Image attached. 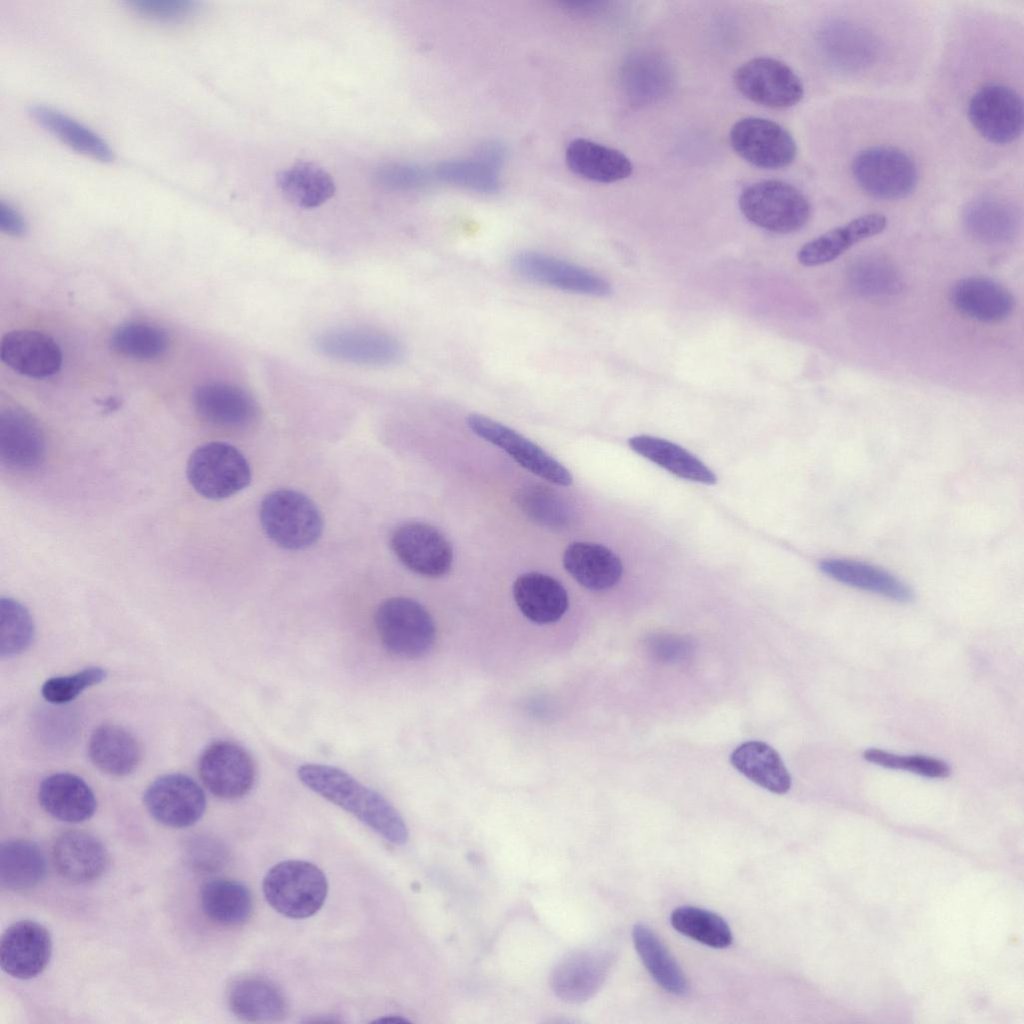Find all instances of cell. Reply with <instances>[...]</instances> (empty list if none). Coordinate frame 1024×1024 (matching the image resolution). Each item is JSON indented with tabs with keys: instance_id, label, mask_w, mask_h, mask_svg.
Segmentation results:
<instances>
[{
	"instance_id": "1",
	"label": "cell",
	"mask_w": 1024,
	"mask_h": 1024,
	"mask_svg": "<svg viewBox=\"0 0 1024 1024\" xmlns=\"http://www.w3.org/2000/svg\"><path fill=\"white\" fill-rule=\"evenodd\" d=\"M297 774L306 787L352 814L386 841L395 845L407 842L408 829L399 812L380 793L347 772L306 763L298 768Z\"/></svg>"
},
{
	"instance_id": "2",
	"label": "cell",
	"mask_w": 1024,
	"mask_h": 1024,
	"mask_svg": "<svg viewBox=\"0 0 1024 1024\" xmlns=\"http://www.w3.org/2000/svg\"><path fill=\"white\" fill-rule=\"evenodd\" d=\"M262 890L267 903L277 913L291 919L315 915L328 895V881L315 864L304 860H285L265 874Z\"/></svg>"
},
{
	"instance_id": "3",
	"label": "cell",
	"mask_w": 1024,
	"mask_h": 1024,
	"mask_svg": "<svg viewBox=\"0 0 1024 1024\" xmlns=\"http://www.w3.org/2000/svg\"><path fill=\"white\" fill-rule=\"evenodd\" d=\"M375 627L386 651L404 659L425 656L436 638L430 613L419 602L407 597L383 601L375 613Z\"/></svg>"
},
{
	"instance_id": "4",
	"label": "cell",
	"mask_w": 1024,
	"mask_h": 1024,
	"mask_svg": "<svg viewBox=\"0 0 1024 1024\" xmlns=\"http://www.w3.org/2000/svg\"><path fill=\"white\" fill-rule=\"evenodd\" d=\"M259 516L266 535L285 549L307 548L322 534L319 509L298 491L282 489L269 493L261 503Z\"/></svg>"
},
{
	"instance_id": "5",
	"label": "cell",
	"mask_w": 1024,
	"mask_h": 1024,
	"mask_svg": "<svg viewBox=\"0 0 1024 1024\" xmlns=\"http://www.w3.org/2000/svg\"><path fill=\"white\" fill-rule=\"evenodd\" d=\"M744 217L765 230L787 234L809 220L811 205L797 187L781 180H762L747 186L739 197Z\"/></svg>"
},
{
	"instance_id": "6",
	"label": "cell",
	"mask_w": 1024,
	"mask_h": 1024,
	"mask_svg": "<svg viewBox=\"0 0 1024 1024\" xmlns=\"http://www.w3.org/2000/svg\"><path fill=\"white\" fill-rule=\"evenodd\" d=\"M186 474L192 488L210 500L228 498L251 480L244 455L233 445L219 441L198 446L188 459Z\"/></svg>"
},
{
	"instance_id": "7",
	"label": "cell",
	"mask_w": 1024,
	"mask_h": 1024,
	"mask_svg": "<svg viewBox=\"0 0 1024 1024\" xmlns=\"http://www.w3.org/2000/svg\"><path fill=\"white\" fill-rule=\"evenodd\" d=\"M852 175L858 186L879 199H901L918 183V169L912 158L893 146H873L859 152L852 161Z\"/></svg>"
},
{
	"instance_id": "8",
	"label": "cell",
	"mask_w": 1024,
	"mask_h": 1024,
	"mask_svg": "<svg viewBox=\"0 0 1024 1024\" xmlns=\"http://www.w3.org/2000/svg\"><path fill=\"white\" fill-rule=\"evenodd\" d=\"M973 127L987 141L1003 145L1022 133L1024 110L1019 93L1001 83H987L977 89L968 104Z\"/></svg>"
},
{
	"instance_id": "9",
	"label": "cell",
	"mask_w": 1024,
	"mask_h": 1024,
	"mask_svg": "<svg viewBox=\"0 0 1024 1024\" xmlns=\"http://www.w3.org/2000/svg\"><path fill=\"white\" fill-rule=\"evenodd\" d=\"M733 150L746 162L762 169L789 166L797 154L791 133L782 125L761 117H745L730 130Z\"/></svg>"
},
{
	"instance_id": "10",
	"label": "cell",
	"mask_w": 1024,
	"mask_h": 1024,
	"mask_svg": "<svg viewBox=\"0 0 1024 1024\" xmlns=\"http://www.w3.org/2000/svg\"><path fill=\"white\" fill-rule=\"evenodd\" d=\"M737 89L749 100L770 108H789L801 101L804 87L784 62L771 57L750 59L734 74Z\"/></svg>"
},
{
	"instance_id": "11",
	"label": "cell",
	"mask_w": 1024,
	"mask_h": 1024,
	"mask_svg": "<svg viewBox=\"0 0 1024 1024\" xmlns=\"http://www.w3.org/2000/svg\"><path fill=\"white\" fill-rule=\"evenodd\" d=\"M466 422L474 434L505 451L531 473L556 485L572 483L570 472L560 462L512 428L480 414L469 415Z\"/></svg>"
},
{
	"instance_id": "12",
	"label": "cell",
	"mask_w": 1024,
	"mask_h": 1024,
	"mask_svg": "<svg viewBox=\"0 0 1024 1024\" xmlns=\"http://www.w3.org/2000/svg\"><path fill=\"white\" fill-rule=\"evenodd\" d=\"M199 776L204 786L221 799H238L250 792L256 780V766L250 754L230 741L210 744L199 759Z\"/></svg>"
},
{
	"instance_id": "13",
	"label": "cell",
	"mask_w": 1024,
	"mask_h": 1024,
	"mask_svg": "<svg viewBox=\"0 0 1024 1024\" xmlns=\"http://www.w3.org/2000/svg\"><path fill=\"white\" fill-rule=\"evenodd\" d=\"M513 270L530 281L569 293L605 297L610 284L577 264L538 251H521L511 259Z\"/></svg>"
},
{
	"instance_id": "14",
	"label": "cell",
	"mask_w": 1024,
	"mask_h": 1024,
	"mask_svg": "<svg viewBox=\"0 0 1024 1024\" xmlns=\"http://www.w3.org/2000/svg\"><path fill=\"white\" fill-rule=\"evenodd\" d=\"M143 802L156 821L172 828L195 824L206 809L202 788L189 776L179 773L155 779L146 789Z\"/></svg>"
},
{
	"instance_id": "15",
	"label": "cell",
	"mask_w": 1024,
	"mask_h": 1024,
	"mask_svg": "<svg viewBox=\"0 0 1024 1024\" xmlns=\"http://www.w3.org/2000/svg\"><path fill=\"white\" fill-rule=\"evenodd\" d=\"M396 557L408 569L426 577H441L451 568L453 550L436 527L409 522L397 527L390 538Z\"/></svg>"
},
{
	"instance_id": "16",
	"label": "cell",
	"mask_w": 1024,
	"mask_h": 1024,
	"mask_svg": "<svg viewBox=\"0 0 1024 1024\" xmlns=\"http://www.w3.org/2000/svg\"><path fill=\"white\" fill-rule=\"evenodd\" d=\"M322 354L356 364L390 365L403 357V346L392 335L366 328H344L324 332L315 340Z\"/></svg>"
},
{
	"instance_id": "17",
	"label": "cell",
	"mask_w": 1024,
	"mask_h": 1024,
	"mask_svg": "<svg viewBox=\"0 0 1024 1024\" xmlns=\"http://www.w3.org/2000/svg\"><path fill=\"white\" fill-rule=\"evenodd\" d=\"M52 954L49 931L40 923L18 921L9 926L0 941V965L10 976L27 980L39 975Z\"/></svg>"
},
{
	"instance_id": "18",
	"label": "cell",
	"mask_w": 1024,
	"mask_h": 1024,
	"mask_svg": "<svg viewBox=\"0 0 1024 1024\" xmlns=\"http://www.w3.org/2000/svg\"><path fill=\"white\" fill-rule=\"evenodd\" d=\"M46 455V438L39 422L21 408L9 407L0 414V458L19 472L36 470Z\"/></svg>"
},
{
	"instance_id": "19",
	"label": "cell",
	"mask_w": 1024,
	"mask_h": 1024,
	"mask_svg": "<svg viewBox=\"0 0 1024 1024\" xmlns=\"http://www.w3.org/2000/svg\"><path fill=\"white\" fill-rule=\"evenodd\" d=\"M609 967L607 952L579 949L559 960L551 972L550 985L559 999L573 1004L582 1003L599 990Z\"/></svg>"
},
{
	"instance_id": "20",
	"label": "cell",
	"mask_w": 1024,
	"mask_h": 1024,
	"mask_svg": "<svg viewBox=\"0 0 1024 1024\" xmlns=\"http://www.w3.org/2000/svg\"><path fill=\"white\" fill-rule=\"evenodd\" d=\"M1 360L15 372L31 378L56 374L62 365V352L49 335L20 329L6 333L0 344Z\"/></svg>"
},
{
	"instance_id": "21",
	"label": "cell",
	"mask_w": 1024,
	"mask_h": 1024,
	"mask_svg": "<svg viewBox=\"0 0 1024 1024\" xmlns=\"http://www.w3.org/2000/svg\"><path fill=\"white\" fill-rule=\"evenodd\" d=\"M193 406L207 422L226 428H244L258 417L257 402L238 385L213 381L199 385L193 392Z\"/></svg>"
},
{
	"instance_id": "22",
	"label": "cell",
	"mask_w": 1024,
	"mask_h": 1024,
	"mask_svg": "<svg viewBox=\"0 0 1024 1024\" xmlns=\"http://www.w3.org/2000/svg\"><path fill=\"white\" fill-rule=\"evenodd\" d=\"M57 872L73 883H87L101 877L109 865L105 846L93 835L70 830L62 833L52 847Z\"/></svg>"
},
{
	"instance_id": "23",
	"label": "cell",
	"mask_w": 1024,
	"mask_h": 1024,
	"mask_svg": "<svg viewBox=\"0 0 1024 1024\" xmlns=\"http://www.w3.org/2000/svg\"><path fill=\"white\" fill-rule=\"evenodd\" d=\"M506 151L497 141L483 144L472 158L448 160L434 169L436 180L464 187L479 193L493 194L500 190L499 171Z\"/></svg>"
},
{
	"instance_id": "24",
	"label": "cell",
	"mask_w": 1024,
	"mask_h": 1024,
	"mask_svg": "<svg viewBox=\"0 0 1024 1024\" xmlns=\"http://www.w3.org/2000/svg\"><path fill=\"white\" fill-rule=\"evenodd\" d=\"M950 301L966 317L982 323H998L1014 309V298L1006 287L986 277L958 280L950 291Z\"/></svg>"
},
{
	"instance_id": "25",
	"label": "cell",
	"mask_w": 1024,
	"mask_h": 1024,
	"mask_svg": "<svg viewBox=\"0 0 1024 1024\" xmlns=\"http://www.w3.org/2000/svg\"><path fill=\"white\" fill-rule=\"evenodd\" d=\"M230 1011L247 1022L278 1021L287 1013L282 990L261 976H243L233 980L226 992Z\"/></svg>"
},
{
	"instance_id": "26",
	"label": "cell",
	"mask_w": 1024,
	"mask_h": 1024,
	"mask_svg": "<svg viewBox=\"0 0 1024 1024\" xmlns=\"http://www.w3.org/2000/svg\"><path fill=\"white\" fill-rule=\"evenodd\" d=\"M38 800L47 814L68 823L89 819L97 807L89 785L71 773H55L44 778L39 785Z\"/></svg>"
},
{
	"instance_id": "27",
	"label": "cell",
	"mask_w": 1024,
	"mask_h": 1024,
	"mask_svg": "<svg viewBox=\"0 0 1024 1024\" xmlns=\"http://www.w3.org/2000/svg\"><path fill=\"white\" fill-rule=\"evenodd\" d=\"M513 597L522 612L536 624L557 622L566 613L569 598L563 585L550 575L528 572L513 583Z\"/></svg>"
},
{
	"instance_id": "28",
	"label": "cell",
	"mask_w": 1024,
	"mask_h": 1024,
	"mask_svg": "<svg viewBox=\"0 0 1024 1024\" xmlns=\"http://www.w3.org/2000/svg\"><path fill=\"white\" fill-rule=\"evenodd\" d=\"M563 565L580 585L594 591L614 587L623 574L619 557L606 546L592 542H573L567 546Z\"/></svg>"
},
{
	"instance_id": "29",
	"label": "cell",
	"mask_w": 1024,
	"mask_h": 1024,
	"mask_svg": "<svg viewBox=\"0 0 1024 1024\" xmlns=\"http://www.w3.org/2000/svg\"><path fill=\"white\" fill-rule=\"evenodd\" d=\"M886 225L887 218L882 214L859 216L805 243L799 249L797 259L807 267L831 262L854 244L880 234Z\"/></svg>"
},
{
	"instance_id": "30",
	"label": "cell",
	"mask_w": 1024,
	"mask_h": 1024,
	"mask_svg": "<svg viewBox=\"0 0 1024 1024\" xmlns=\"http://www.w3.org/2000/svg\"><path fill=\"white\" fill-rule=\"evenodd\" d=\"M88 756L101 771L117 777L131 774L141 762L142 748L137 738L115 724L97 727L88 741Z\"/></svg>"
},
{
	"instance_id": "31",
	"label": "cell",
	"mask_w": 1024,
	"mask_h": 1024,
	"mask_svg": "<svg viewBox=\"0 0 1024 1024\" xmlns=\"http://www.w3.org/2000/svg\"><path fill=\"white\" fill-rule=\"evenodd\" d=\"M565 158L572 172L598 183L618 182L633 172L630 159L621 151L584 138L569 143Z\"/></svg>"
},
{
	"instance_id": "32",
	"label": "cell",
	"mask_w": 1024,
	"mask_h": 1024,
	"mask_svg": "<svg viewBox=\"0 0 1024 1024\" xmlns=\"http://www.w3.org/2000/svg\"><path fill=\"white\" fill-rule=\"evenodd\" d=\"M203 913L216 924L233 927L244 924L253 912V897L240 881L217 877L205 882L200 891Z\"/></svg>"
},
{
	"instance_id": "33",
	"label": "cell",
	"mask_w": 1024,
	"mask_h": 1024,
	"mask_svg": "<svg viewBox=\"0 0 1024 1024\" xmlns=\"http://www.w3.org/2000/svg\"><path fill=\"white\" fill-rule=\"evenodd\" d=\"M820 570L845 585L875 593L898 602H909L912 590L894 575L878 567L849 559H825Z\"/></svg>"
},
{
	"instance_id": "34",
	"label": "cell",
	"mask_w": 1024,
	"mask_h": 1024,
	"mask_svg": "<svg viewBox=\"0 0 1024 1024\" xmlns=\"http://www.w3.org/2000/svg\"><path fill=\"white\" fill-rule=\"evenodd\" d=\"M732 765L745 777L776 794H785L791 777L779 754L761 741H748L731 754Z\"/></svg>"
},
{
	"instance_id": "35",
	"label": "cell",
	"mask_w": 1024,
	"mask_h": 1024,
	"mask_svg": "<svg viewBox=\"0 0 1024 1024\" xmlns=\"http://www.w3.org/2000/svg\"><path fill=\"white\" fill-rule=\"evenodd\" d=\"M629 446L636 453L680 478L705 484L716 482V476L702 461L668 440L639 435L629 439Z\"/></svg>"
},
{
	"instance_id": "36",
	"label": "cell",
	"mask_w": 1024,
	"mask_h": 1024,
	"mask_svg": "<svg viewBox=\"0 0 1024 1024\" xmlns=\"http://www.w3.org/2000/svg\"><path fill=\"white\" fill-rule=\"evenodd\" d=\"M30 116L63 143L93 159L110 162L114 158L109 145L95 132L68 115L45 105H33Z\"/></svg>"
},
{
	"instance_id": "37",
	"label": "cell",
	"mask_w": 1024,
	"mask_h": 1024,
	"mask_svg": "<svg viewBox=\"0 0 1024 1024\" xmlns=\"http://www.w3.org/2000/svg\"><path fill=\"white\" fill-rule=\"evenodd\" d=\"M47 872L42 850L34 842L14 839L0 847V883L12 891L30 889L39 884Z\"/></svg>"
},
{
	"instance_id": "38",
	"label": "cell",
	"mask_w": 1024,
	"mask_h": 1024,
	"mask_svg": "<svg viewBox=\"0 0 1024 1024\" xmlns=\"http://www.w3.org/2000/svg\"><path fill=\"white\" fill-rule=\"evenodd\" d=\"M277 186L286 199L304 209L321 206L335 192L332 176L310 162H299L282 170L277 175Z\"/></svg>"
},
{
	"instance_id": "39",
	"label": "cell",
	"mask_w": 1024,
	"mask_h": 1024,
	"mask_svg": "<svg viewBox=\"0 0 1024 1024\" xmlns=\"http://www.w3.org/2000/svg\"><path fill=\"white\" fill-rule=\"evenodd\" d=\"M967 232L977 241L1002 244L1010 241L1018 228V217L1008 204L997 199H978L964 211Z\"/></svg>"
},
{
	"instance_id": "40",
	"label": "cell",
	"mask_w": 1024,
	"mask_h": 1024,
	"mask_svg": "<svg viewBox=\"0 0 1024 1024\" xmlns=\"http://www.w3.org/2000/svg\"><path fill=\"white\" fill-rule=\"evenodd\" d=\"M632 938L638 955L656 983L671 994H685L688 991L685 974L654 931L638 923L633 927Z\"/></svg>"
},
{
	"instance_id": "41",
	"label": "cell",
	"mask_w": 1024,
	"mask_h": 1024,
	"mask_svg": "<svg viewBox=\"0 0 1024 1024\" xmlns=\"http://www.w3.org/2000/svg\"><path fill=\"white\" fill-rule=\"evenodd\" d=\"M823 41L829 57L846 68L865 67L875 58L877 47L872 36L847 23L832 25Z\"/></svg>"
},
{
	"instance_id": "42",
	"label": "cell",
	"mask_w": 1024,
	"mask_h": 1024,
	"mask_svg": "<svg viewBox=\"0 0 1024 1024\" xmlns=\"http://www.w3.org/2000/svg\"><path fill=\"white\" fill-rule=\"evenodd\" d=\"M671 925L681 934L713 948L732 943V932L719 915L697 907L680 906L673 910Z\"/></svg>"
},
{
	"instance_id": "43",
	"label": "cell",
	"mask_w": 1024,
	"mask_h": 1024,
	"mask_svg": "<svg viewBox=\"0 0 1024 1024\" xmlns=\"http://www.w3.org/2000/svg\"><path fill=\"white\" fill-rule=\"evenodd\" d=\"M848 281L856 293L873 298L893 296L903 287L898 270L879 258H865L855 262L849 270Z\"/></svg>"
},
{
	"instance_id": "44",
	"label": "cell",
	"mask_w": 1024,
	"mask_h": 1024,
	"mask_svg": "<svg viewBox=\"0 0 1024 1024\" xmlns=\"http://www.w3.org/2000/svg\"><path fill=\"white\" fill-rule=\"evenodd\" d=\"M517 502L522 511L533 521L561 529L569 525L571 511L565 500L548 486L530 484L519 491Z\"/></svg>"
},
{
	"instance_id": "45",
	"label": "cell",
	"mask_w": 1024,
	"mask_h": 1024,
	"mask_svg": "<svg viewBox=\"0 0 1024 1024\" xmlns=\"http://www.w3.org/2000/svg\"><path fill=\"white\" fill-rule=\"evenodd\" d=\"M110 344L114 351L124 356L151 359L166 351L168 336L157 326L130 322L119 326L113 332Z\"/></svg>"
},
{
	"instance_id": "46",
	"label": "cell",
	"mask_w": 1024,
	"mask_h": 1024,
	"mask_svg": "<svg viewBox=\"0 0 1024 1024\" xmlns=\"http://www.w3.org/2000/svg\"><path fill=\"white\" fill-rule=\"evenodd\" d=\"M0 654L13 657L25 651L34 637V623L27 608L10 597L0 599Z\"/></svg>"
},
{
	"instance_id": "47",
	"label": "cell",
	"mask_w": 1024,
	"mask_h": 1024,
	"mask_svg": "<svg viewBox=\"0 0 1024 1024\" xmlns=\"http://www.w3.org/2000/svg\"><path fill=\"white\" fill-rule=\"evenodd\" d=\"M106 676L107 672L102 667H87L71 675L49 678L44 682L41 694L50 703H67L74 700L87 688L102 682Z\"/></svg>"
},
{
	"instance_id": "48",
	"label": "cell",
	"mask_w": 1024,
	"mask_h": 1024,
	"mask_svg": "<svg viewBox=\"0 0 1024 1024\" xmlns=\"http://www.w3.org/2000/svg\"><path fill=\"white\" fill-rule=\"evenodd\" d=\"M863 757L868 762L885 768L907 770L927 778H946L951 773L946 762L928 756H900L881 749L870 748L863 753Z\"/></svg>"
},
{
	"instance_id": "49",
	"label": "cell",
	"mask_w": 1024,
	"mask_h": 1024,
	"mask_svg": "<svg viewBox=\"0 0 1024 1024\" xmlns=\"http://www.w3.org/2000/svg\"><path fill=\"white\" fill-rule=\"evenodd\" d=\"M227 851L217 839L206 835L187 838L182 847L185 865L196 873H213L226 863Z\"/></svg>"
},
{
	"instance_id": "50",
	"label": "cell",
	"mask_w": 1024,
	"mask_h": 1024,
	"mask_svg": "<svg viewBox=\"0 0 1024 1024\" xmlns=\"http://www.w3.org/2000/svg\"><path fill=\"white\" fill-rule=\"evenodd\" d=\"M127 5L138 15L160 23H181L198 11V3L190 0H132Z\"/></svg>"
},
{
	"instance_id": "51",
	"label": "cell",
	"mask_w": 1024,
	"mask_h": 1024,
	"mask_svg": "<svg viewBox=\"0 0 1024 1024\" xmlns=\"http://www.w3.org/2000/svg\"><path fill=\"white\" fill-rule=\"evenodd\" d=\"M377 182L390 189L414 190L428 186L435 179L433 169L416 164H389L376 173Z\"/></svg>"
},
{
	"instance_id": "52",
	"label": "cell",
	"mask_w": 1024,
	"mask_h": 1024,
	"mask_svg": "<svg viewBox=\"0 0 1024 1024\" xmlns=\"http://www.w3.org/2000/svg\"><path fill=\"white\" fill-rule=\"evenodd\" d=\"M0 228L12 236H21L26 231L23 217L11 205L3 201L0 203Z\"/></svg>"
},
{
	"instance_id": "53",
	"label": "cell",
	"mask_w": 1024,
	"mask_h": 1024,
	"mask_svg": "<svg viewBox=\"0 0 1024 1024\" xmlns=\"http://www.w3.org/2000/svg\"><path fill=\"white\" fill-rule=\"evenodd\" d=\"M376 1021L377 1022H392V1023L408 1022L406 1019L401 1018L399 1016H384L382 1018H379Z\"/></svg>"
}]
</instances>
